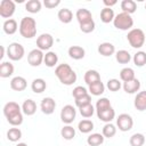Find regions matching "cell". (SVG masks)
<instances>
[{
    "label": "cell",
    "mask_w": 146,
    "mask_h": 146,
    "mask_svg": "<svg viewBox=\"0 0 146 146\" xmlns=\"http://www.w3.org/2000/svg\"><path fill=\"white\" fill-rule=\"evenodd\" d=\"M129 144L131 146H143L145 144V136L143 133H139V132H136L133 133L130 139H129Z\"/></svg>",
    "instance_id": "obj_39"
},
{
    "label": "cell",
    "mask_w": 146,
    "mask_h": 146,
    "mask_svg": "<svg viewBox=\"0 0 146 146\" xmlns=\"http://www.w3.org/2000/svg\"><path fill=\"white\" fill-rule=\"evenodd\" d=\"M115 18V14H114V10L112 8H107V7H104L100 11V21L105 24H108L111 22H113Z\"/></svg>",
    "instance_id": "obj_26"
},
{
    "label": "cell",
    "mask_w": 146,
    "mask_h": 146,
    "mask_svg": "<svg viewBox=\"0 0 146 146\" xmlns=\"http://www.w3.org/2000/svg\"><path fill=\"white\" fill-rule=\"evenodd\" d=\"M97 117L105 122V123H110L114 117H115V111L113 110V107H110L105 111H100V112H97Z\"/></svg>",
    "instance_id": "obj_22"
},
{
    "label": "cell",
    "mask_w": 146,
    "mask_h": 146,
    "mask_svg": "<svg viewBox=\"0 0 146 146\" xmlns=\"http://www.w3.org/2000/svg\"><path fill=\"white\" fill-rule=\"evenodd\" d=\"M60 136L65 140H71V139H73L75 137V129L70 124L64 125L62 128V130H60Z\"/></svg>",
    "instance_id": "obj_36"
},
{
    "label": "cell",
    "mask_w": 146,
    "mask_h": 146,
    "mask_svg": "<svg viewBox=\"0 0 146 146\" xmlns=\"http://www.w3.org/2000/svg\"><path fill=\"white\" fill-rule=\"evenodd\" d=\"M16 10V5L13 0H2L0 2V16L9 19Z\"/></svg>",
    "instance_id": "obj_9"
},
{
    "label": "cell",
    "mask_w": 146,
    "mask_h": 146,
    "mask_svg": "<svg viewBox=\"0 0 146 146\" xmlns=\"http://www.w3.org/2000/svg\"><path fill=\"white\" fill-rule=\"evenodd\" d=\"M121 9L123 13L131 15L137 10V3L133 0H122L121 1Z\"/></svg>",
    "instance_id": "obj_29"
},
{
    "label": "cell",
    "mask_w": 146,
    "mask_h": 146,
    "mask_svg": "<svg viewBox=\"0 0 146 146\" xmlns=\"http://www.w3.org/2000/svg\"><path fill=\"white\" fill-rule=\"evenodd\" d=\"M116 127L119 128L120 131L127 132L132 129L133 127V119L130 114L128 113H122L116 117Z\"/></svg>",
    "instance_id": "obj_7"
},
{
    "label": "cell",
    "mask_w": 146,
    "mask_h": 146,
    "mask_svg": "<svg viewBox=\"0 0 146 146\" xmlns=\"http://www.w3.org/2000/svg\"><path fill=\"white\" fill-rule=\"evenodd\" d=\"M43 58H44V54L42 50L35 48L32 49L29 54H27V63L33 66V67H38L43 63Z\"/></svg>",
    "instance_id": "obj_10"
},
{
    "label": "cell",
    "mask_w": 146,
    "mask_h": 146,
    "mask_svg": "<svg viewBox=\"0 0 146 146\" xmlns=\"http://www.w3.org/2000/svg\"><path fill=\"white\" fill-rule=\"evenodd\" d=\"M3 56H5V47L1 46V55H0V59H2Z\"/></svg>",
    "instance_id": "obj_48"
},
{
    "label": "cell",
    "mask_w": 146,
    "mask_h": 146,
    "mask_svg": "<svg viewBox=\"0 0 146 146\" xmlns=\"http://www.w3.org/2000/svg\"><path fill=\"white\" fill-rule=\"evenodd\" d=\"M120 79L123 82H128L135 79V71L131 67H123L120 71Z\"/></svg>",
    "instance_id": "obj_35"
},
{
    "label": "cell",
    "mask_w": 146,
    "mask_h": 146,
    "mask_svg": "<svg viewBox=\"0 0 146 146\" xmlns=\"http://www.w3.org/2000/svg\"><path fill=\"white\" fill-rule=\"evenodd\" d=\"M3 115L7 122L13 127H18L23 123V111L16 102H8L3 106Z\"/></svg>",
    "instance_id": "obj_1"
},
{
    "label": "cell",
    "mask_w": 146,
    "mask_h": 146,
    "mask_svg": "<svg viewBox=\"0 0 146 146\" xmlns=\"http://www.w3.org/2000/svg\"><path fill=\"white\" fill-rule=\"evenodd\" d=\"M87 94H88V90H87L84 87H82V86L75 87V88L73 89V91H72V96L74 97V99L80 98V97H82V96H84V95H87Z\"/></svg>",
    "instance_id": "obj_45"
},
{
    "label": "cell",
    "mask_w": 146,
    "mask_h": 146,
    "mask_svg": "<svg viewBox=\"0 0 146 146\" xmlns=\"http://www.w3.org/2000/svg\"><path fill=\"white\" fill-rule=\"evenodd\" d=\"M116 133V127L113 124V123H106L104 127H103V130H102V135L105 137V138H112L114 137Z\"/></svg>",
    "instance_id": "obj_38"
},
{
    "label": "cell",
    "mask_w": 146,
    "mask_h": 146,
    "mask_svg": "<svg viewBox=\"0 0 146 146\" xmlns=\"http://www.w3.org/2000/svg\"><path fill=\"white\" fill-rule=\"evenodd\" d=\"M127 40L129 42V44L135 48V49H139L144 46L145 43V33L143 30L140 29H131L128 32L127 35Z\"/></svg>",
    "instance_id": "obj_5"
},
{
    "label": "cell",
    "mask_w": 146,
    "mask_h": 146,
    "mask_svg": "<svg viewBox=\"0 0 146 146\" xmlns=\"http://www.w3.org/2000/svg\"><path fill=\"white\" fill-rule=\"evenodd\" d=\"M133 106L139 112H143L146 110V90L137 92L133 100Z\"/></svg>",
    "instance_id": "obj_15"
},
{
    "label": "cell",
    "mask_w": 146,
    "mask_h": 146,
    "mask_svg": "<svg viewBox=\"0 0 146 146\" xmlns=\"http://www.w3.org/2000/svg\"><path fill=\"white\" fill-rule=\"evenodd\" d=\"M88 91H89L90 95H92V96H100V95H103L104 91H105V84H104L102 81L96 82V83H94V84L88 86Z\"/></svg>",
    "instance_id": "obj_30"
},
{
    "label": "cell",
    "mask_w": 146,
    "mask_h": 146,
    "mask_svg": "<svg viewBox=\"0 0 146 146\" xmlns=\"http://www.w3.org/2000/svg\"><path fill=\"white\" fill-rule=\"evenodd\" d=\"M22 111H23V114H25L27 116L33 115L36 112V103L33 99H30V98L25 99L22 104Z\"/></svg>",
    "instance_id": "obj_20"
},
{
    "label": "cell",
    "mask_w": 146,
    "mask_h": 146,
    "mask_svg": "<svg viewBox=\"0 0 146 146\" xmlns=\"http://www.w3.org/2000/svg\"><path fill=\"white\" fill-rule=\"evenodd\" d=\"M47 88V83L43 79L41 78H36L32 81L31 83V89L34 94H42Z\"/></svg>",
    "instance_id": "obj_25"
},
{
    "label": "cell",
    "mask_w": 146,
    "mask_h": 146,
    "mask_svg": "<svg viewBox=\"0 0 146 146\" xmlns=\"http://www.w3.org/2000/svg\"><path fill=\"white\" fill-rule=\"evenodd\" d=\"M103 3L105 5V7H107V8H112L113 6H115V5L117 3V1H116V0H104Z\"/></svg>",
    "instance_id": "obj_47"
},
{
    "label": "cell",
    "mask_w": 146,
    "mask_h": 146,
    "mask_svg": "<svg viewBox=\"0 0 146 146\" xmlns=\"http://www.w3.org/2000/svg\"><path fill=\"white\" fill-rule=\"evenodd\" d=\"M19 34L25 39H32L36 35V22L33 17L26 16L21 19L19 23Z\"/></svg>",
    "instance_id": "obj_3"
},
{
    "label": "cell",
    "mask_w": 146,
    "mask_h": 146,
    "mask_svg": "<svg viewBox=\"0 0 146 146\" xmlns=\"http://www.w3.org/2000/svg\"><path fill=\"white\" fill-rule=\"evenodd\" d=\"M22 138V130L19 128H10L8 131H7V139L11 143H16L18 141L19 139Z\"/></svg>",
    "instance_id": "obj_34"
},
{
    "label": "cell",
    "mask_w": 146,
    "mask_h": 146,
    "mask_svg": "<svg viewBox=\"0 0 146 146\" xmlns=\"http://www.w3.org/2000/svg\"><path fill=\"white\" fill-rule=\"evenodd\" d=\"M110 107H112V105H111V102H110L106 97L99 98V99L97 100V103H96V106H95L96 112L105 111V110H107V108H110Z\"/></svg>",
    "instance_id": "obj_40"
},
{
    "label": "cell",
    "mask_w": 146,
    "mask_h": 146,
    "mask_svg": "<svg viewBox=\"0 0 146 146\" xmlns=\"http://www.w3.org/2000/svg\"><path fill=\"white\" fill-rule=\"evenodd\" d=\"M43 63L48 67H55L57 65V63H58V56H57V54L55 51H47L44 54Z\"/></svg>",
    "instance_id": "obj_27"
},
{
    "label": "cell",
    "mask_w": 146,
    "mask_h": 146,
    "mask_svg": "<svg viewBox=\"0 0 146 146\" xmlns=\"http://www.w3.org/2000/svg\"><path fill=\"white\" fill-rule=\"evenodd\" d=\"M14 65L10 62H2L0 64V76L6 79L14 74Z\"/></svg>",
    "instance_id": "obj_24"
},
{
    "label": "cell",
    "mask_w": 146,
    "mask_h": 146,
    "mask_svg": "<svg viewBox=\"0 0 146 146\" xmlns=\"http://www.w3.org/2000/svg\"><path fill=\"white\" fill-rule=\"evenodd\" d=\"M76 117V110L74 108V106L67 104L65 106H63L62 111H60V120L63 123L65 124H71Z\"/></svg>",
    "instance_id": "obj_8"
},
{
    "label": "cell",
    "mask_w": 146,
    "mask_h": 146,
    "mask_svg": "<svg viewBox=\"0 0 146 146\" xmlns=\"http://www.w3.org/2000/svg\"><path fill=\"white\" fill-rule=\"evenodd\" d=\"M78 129L82 133H89L94 130V122L91 120H88V119L81 120L78 123Z\"/></svg>",
    "instance_id": "obj_32"
},
{
    "label": "cell",
    "mask_w": 146,
    "mask_h": 146,
    "mask_svg": "<svg viewBox=\"0 0 146 146\" xmlns=\"http://www.w3.org/2000/svg\"><path fill=\"white\" fill-rule=\"evenodd\" d=\"M113 25L117 30L128 31V30H131V27L133 26V18L131 17V15L122 11V13L115 15V18L113 21Z\"/></svg>",
    "instance_id": "obj_4"
},
{
    "label": "cell",
    "mask_w": 146,
    "mask_h": 146,
    "mask_svg": "<svg viewBox=\"0 0 146 146\" xmlns=\"http://www.w3.org/2000/svg\"><path fill=\"white\" fill-rule=\"evenodd\" d=\"M74 102H75V106H78L79 108L82 107V106L89 105V104H91V95L87 94V95H84V96H82L80 98L74 99Z\"/></svg>",
    "instance_id": "obj_43"
},
{
    "label": "cell",
    "mask_w": 146,
    "mask_h": 146,
    "mask_svg": "<svg viewBox=\"0 0 146 146\" xmlns=\"http://www.w3.org/2000/svg\"><path fill=\"white\" fill-rule=\"evenodd\" d=\"M19 29L17 22L14 19V18H9V19H6L3 22V25H2V30L6 34L8 35H11V34H15L17 32V30Z\"/></svg>",
    "instance_id": "obj_17"
},
{
    "label": "cell",
    "mask_w": 146,
    "mask_h": 146,
    "mask_svg": "<svg viewBox=\"0 0 146 146\" xmlns=\"http://www.w3.org/2000/svg\"><path fill=\"white\" fill-rule=\"evenodd\" d=\"M132 60H133V64L138 67H143L144 65H146V52L145 51H137L133 57H132Z\"/></svg>",
    "instance_id": "obj_37"
},
{
    "label": "cell",
    "mask_w": 146,
    "mask_h": 146,
    "mask_svg": "<svg viewBox=\"0 0 146 146\" xmlns=\"http://www.w3.org/2000/svg\"><path fill=\"white\" fill-rule=\"evenodd\" d=\"M115 59L120 64H128L131 60V55L128 50L121 49V50H117L115 52Z\"/></svg>",
    "instance_id": "obj_31"
},
{
    "label": "cell",
    "mask_w": 146,
    "mask_h": 146,
    "mask_svg": "<svg viewBox=\"0 0 146 146\" xmlns=\"http://www.w3.org/2000/svg\"><path fill=\"white\" fill-rule=\"evenodd\" d=\"M42 3L39 0H29L25 3V10H27L31 14H36L41 10Z\"/></svg>",
    "instance_id": "obj_33"
},
{
    "label": "cell",
    "mask_w": 146,
    "mask_h": 146,
    "mask_svg": "<svg viewBox=\"0 0 146 146\" xmlns=\"http://www.w3.org/2000/svg\"><path fill=\"white\" fill-rule=\"evenodd\" d=\"M97 50H98L99 55H102L104 57H110V56H112V55H114L116 52L114 44L111 43V42H102V43H99Z\"/></svg>",
    "instance_id": "obj_14"
},
{
    "label": "cell",
    "mask_w": 146,
    "mask_h": 146,
    "mask_svg": "<svg viewBox=\"0 0 146 146\" xmlns=\"http://www.w3.org/2000/svg\"><path fill=\"white\" fill-rule=\"evenodd\" d=\"M57 17H58V19H59L62 23L68 24V23H71L72 19H73V13H72L71 9H68V8H62V9L58 10Z\"/></svg>",
    "instance_id": "obj_23"
},
{
    "label": "cell",
    "mask_w": 146,
    "mask_h": 146,
    "mask_svg": "<svg viewBox=\"0 0 146 146\" xmlns=\"http://www.w3.org/2000/svg\"><path fill=\"white\" fill-rule=\"evenodd\" d=\"M59 5H60V0H44L43 1V6L48 9H52Z\"/></svg>",
    "instance_id": "obj_46"
},
{
    "label": "cell",
    "mask_w": 146,
    "mask_h": 146,
    "mask_svg": "<svg viewBox=\"0 0 146 146\" xmlns=\"http://www.w3.org/2000/svg\"><path fill=\"white\" fill-rule=\"evenodd\" d=\"M55 75L57 76L59 82L65 86H72L73 83L76 82V79H78L75 71L66 63H63L56 66Z\"/></svg>",
    "instance_id": "obj_2"
},
{
    "label": "cell",
    "mask_w": 146,
    "mask_h": 146,
    "mask_svg": "<svg viewBox=\"0 0 146 146\" xmlns=\"http://www.w3.org/2000/svg\"><path fill=\"white\" fill-rule=\"evenodd\" d=\"M40 108H41V112L43 114H46V115L52 114L55 112V108H56V102H55V99H52L51 97H44L41 100Z\"/></svg>",
    "instance_id": "obj_12"
},
{
    "label": "cell",
    "mask_w": 146,
    "mask_h": 146,
    "mask_svg": "<svg viewBox=\"0 0 146 146\" xmlns=\"http://www.w3.org/2000/svg\"><path fill=\"white\" fill-rule=\"evenodd\" d=\"M16 146H27V144H25V143H18Z\"/></svg>",
    "instance_id": "obj_49"
},
{
    "label": "cell",
    "mask_w": 146,
    "mask_h": 146,
    "mask_svg": "<svg viewBox=\"0 0 146 146\" xmlns=\"http://www.w3.org/2000/svg\"><path fill=\"white\" fill-rule=\"evenodd\" d=\"M75 17L79 22V24H83V23H87V22H90L92 21V14L89 9H86V8H80L76 10L75 13Z\"/></svg>",
    "instance_id": "obj_16"
},
{
    "label": "cell",
    "mask_w": 146,
    "mask_h": 146,
    "mask_svg": "<svg viewBox=\"0 0 146 146\" xmlns=\"http://www.w3.org/2000/svg\"><path fill=\"white\" fill-rule=\"evenodd\" d=\"M106 87H107V89H108L110 91L115 92V91H119V90L121 89L122 84H121L120 80H117V79H110V80L107 81Z\"/></svg>",
    "instance_id": "obj_42"
},
{
    "label": "cell",
    "mask_w": 146,
    "mask_h": 146,
    "mask_svg": "<svg viewBox=\"0 0 146 146\" xmlns=\"http://www.w3.org/2000/svg\"><path fill=\"white\" fill-rule=\"evenodd\" d=\"M104 139H105V137L102 133H98V132L90 133L87 138V144L89 146H99L104 143Z\"/></svg>",
    "instance_id": "obj_28"
},
{
    "label": "cell",
    "mask_w": 146,
    "mask_h": 146,
    "mask_svg": "<svg viewBox=\"0 0 146 146\" xmlns=\"http://www.w3.org/2000/svg\"><path fill=\"white\" fill-rule=\"evenodd\" d=\"M79 111H80V114H81L84 119H89V117H91V116L94 115V113H95L96 108L94 107V105H92V104H89V105H86V106L80 107V108H79Z\"/></svg>",
    "instance_id": "obj_41"
},
{
    "label": "cell",
    "mask_w": 146,
    "mask_h": 146,
    "mask_svg": "<svg viewBox=\"0 0 146 146\" xmlns=\"http://www.w3.org/2000/svg\"><path fill=\"white\" fill-rule=\"evenodd\" d=\"M26 87H27V82H26V79L23 76L17 75L10 80V88L14 91H24Z\"/></svg>",
    "instance_id": "obj_13"
},
{
    "label": "cell",
    "mask_w": 146,
    "mask_h": 146,
    "mask_svg": "<svg viewBox=\"0 0 146 146\" xmlns=\"http://www.w3.org/2000/svg\"><path fill=\"white\" fill-rule=\"evenodd\" d=\"M79 25H80V30H81L83 33H91V32L95 30V27H96V24H95L94 19L90 21V22L83 23V24H79Z\"/></svg>",
    "instance_id": "obj_44"
},
{
    "label": "cell",
    "mask_w": 146,
    "mask_h": 146,
    "mask_svg": "<svg viewBox=\"0 0 146 146\" xmlns=\"http://www.w3.org/2000/svg\"><path fill=\"white\" fill-rule=\"evenodd\" d=\"M145 9H146V3H145Z\"/></svg>",
    "instance_id": "obj_50"
},
{
    "label": "cell",
    "mask_w": 146,
    "mask_h": 146,
    "mask_svg": "<svg viewBox=\"0 0 146 146\" xmlns=\"http://www.w3.org/2000/svg\"><path fill=\"white\" fill-rule=\"evenodd\" d=\"M122 88L123 90L127 92V94H136L139 89H140V81L138 79H133L131 81H128V82H123L122 84Z\"/></svg>",
    "instance_id": "obj_19"
},
{
    "label": "cell",
    "mask_w": 146,
    "mask_h": 146,
    "mask_svg": "<svg viewBox=\"0 0 146 146\" xmlns=\"http://www.w3.org/2000/svg\"><path fill=\"white\" fill-rule=\"evenodd\" d=\"M24 55H25V49L18 42H11L7 47V56L10 60H14V62L21 60L24 57Z\"/></svg>",
    "instance_id": "obj_6"
},
{
    "label": "cell",
    "mask_w": 146,
    "mask_h": 146,
    "mask_svg": "<svg viewBox=\"0 0 146 146\" xmlns=\"http://www.w3.org/2000/svg\"><path fill=\"white\" fill-rule=\"evenodd\" d=\"M67 54L72 59L80 60L86 56V50L80 46H71L67 50Z\"/></svg>",
    "instance_id": "obj_18"
},
{
    "label": "cell",
    "mask_w": 146,
    "mask_h": 146,
    "mask_svg": "<svg viewBox=\"0 0 146 146\" xmlns=\"http://www.w3.org/2000/svg\"><path fill=\"white\" fill-rule=\"evenodd\" d=\"M54 44V38L49 33H42L36 38V47L40 50H49Z\"/></svg>",
    "instance_id": "obj_11"
},
{
    "label": "cell",
    "mask_w": 146,
    "mask_h": 146,
    "mask_svg": "<svg viewBox=\"0 0 146 146\" xmlns=\"http://www.w3.org/2000/svg\"><path fill=\"white\" fill-rule=\"evenodd\" d=\"M83 80H84V82H86L88 86L102 81V80H100V74H99L98 71H96V70H88V71L84 73Z\"/></svg>",
    "instance_id": "obj_21"
}]
</instances>
